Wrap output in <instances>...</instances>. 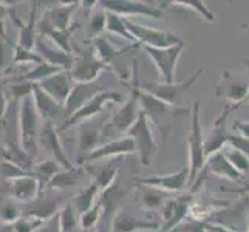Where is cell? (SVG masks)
I'll return each instance as SVG.
<instances>
[{"mask_svg": "<svg viewBox=\"0 0 249 232\" xmlns=\"http://www.w3.org/2000/svg\"><path fill=\"white\" fill-rule=\"evenodd\" d=\"M187 178H189V169L183 167L174 172V174L136 178L135 181L140 186H150L164 192H183L187 186Z\"/></svg>", "mask_w": 249, "mask_h": 232, "instance_id": "obj_18", "label": "cell"}, {"mask_svg": "<svg viewBox=\"0 0 249 232\" xmlns=\"http://www.w3.org/2000/svg\"><path fill=\"white\" fill-rule=\"evenodd\" d=\"M160 2H161V8H169L174 5L186 6V8H191L196 14H200L208 23L215 22V16H213V13L208 8V5L204 3V0H160Z\"/></svg>", "mask_w": 249, "mask_h": 232, "instance_id": "obj_33", "label": "cell"}, {"mask_svg": "<svg viewBox=\"0 0 249 232\" xmlns=\"http://www.w3.org/2000/svg\"><path fill=\"white\" fill-rule=\"evenodd\" d=\"M248 232H249V231H248Z\"/></svg>", "mask_w": 249, "mask_h": 232, "instance_id": "obj_63", "label": "cell"}, {"mask_svg": "<svg viewBox=\"0 0 249 232\" xmlns=\"http://www.w3.org/2000/svg\"><path fill=\"white\" fill-rule=\"evenodd\" d=\"M99 192H101L99 184L93 179V181L87 187L81 189L78 194L73 195L71 204H73V208L76 209V212H78L79 215L84 212H87L91 206L96 203V196H98Z\"/></svg>", "mask_w": 249, "mask_h": 232, "instance_id": "obj_29", "label": "cell"}, {"mask_svg": "<svg viewBox=\"0 0 249 232\" xmlns=\"http://www.w3.org/2000/svg\"><path fill=\"white\" fill-rule=\"evenodd\" d=\"M40 183L33 174L23 175L6 179L3 187H0V198L2 196H10L16 201L27 204L33 200H36L40 194Z\"/></svg>", "mask_w": 249, "mask_h": 232, "instance_id": "obj_13", "label": "cell"}, {"mask_svg": "<svg viewBox=\"0 0 249 232\" xmlns=\"http://www.w3.org/2000/svg\"><path fill=\"white\" fill-rule=\"evenodd\" d=\"M93 45H94V54L99 59V61L106 62V64H110V61L113 59L115 56H118L121 51L118 48H115L111 45V42L106 37H94L93 39Z\"/></svg>", "mask_w": 249, "mask_h": 232, "instance_id": "obj_39", "label": "cell"}, {"mask_svg": "<svg viewBox=\"0 0 249 232\" xmlns=\"http://www.w3.org/2000/svg\"><path fill=\"white\" fill-rule=\"evenodd\" d=\"M17 203L19 201L10 198V196H2L0 198V220L5 223H13L19 218L22 214Z\"/></svg>", "mask_w": 249, "mask_h": 232, "instance_id": "obj_41", "label": "cell"}, {"mask_svg": "<svg viewBox=\"0 0 249 232\" xmlns=\"http://www.w3.org/2000/svg\"><path fill=\"white\" fill-rule=\"evenodd\" d=\"M107 119L104 121H96L94 118L85 119L79 125V136H78V157L76 162L78 166H82V161L87 155L96 149L102 140V127H104Z\"/></svg>", "mask_w": 249, "mask_h": 232, "instance_id": "obj_14", "label": "cell"}, {"mask_svg": "<svg viewBox=\"0 0 249 232\" xmlns=\"http://www.w3.org/2000/svg\"><path fill=\"white\" fill-rule=\"evenodd\" d=\"M221 150H223V153H225V157L228 158V161L240 172V174L242 175L248 174L249 172V158L242 150L232 147V145H228V147L225 145Z\"/></svg>", "mask_w": 249, "mask_h": 232, "instance_id": "obj_40", "label": "cell"}, {"mask_svg": "<svg viewBox=\"0 0 249 232\" xmlns=\"http://www.w3.org/2000/svg\"><path fill=\"white\" fill-rule=\"evenodd\" d=\"M125 135L130 136V138L133 140L136 152H138V155H140L141 164L145 167L150 166L152 158H153V155L157 153L158 145L155 143V138H153L149 118L145 116V113L141 108H140V113H138V118H136V121L132 124V127L128 128Z\"/></svg>", "mask_w": 249, "mask_h": 232, "instance_id": "obj_5", "label": "cell"}, {"mask_svg": "<svg viewBox=\"0 0 249 232\" xmlns=\"http://www.w3.org/2000/svg\"><path fill=\"white\" fill-rule=\"evenodd\" d=\"M33 174L31 170H25L19 166H16L14 162H10L3 160L0 162V175L5 177L6 179H11V178H17V177H23V175H28Z\"/></svg>", "mask_w": 249, "mask_h": 232, "instance_id": "obj_47", "label": "cell"}, {"mask_svg": "<svg viewBox=\"0 0 249 232\" xmlns=\"http://www.w3.org/2000/svg\"><path fill=\"white\" fill-rule=\"evenodd\" d=\"M36 27L39 28V33L42 34V36H45V37L53 40L57 45V48L67 51V53H71L70 37H71L73 27H70L68 30H54V28L44 27V25H37V23H36Z\"/></svg>", "mask_w": 249, "mask_h": 232, "instance_id": "obj_34", "label": "cell"}, {"mask_svg": "<svg viewBox=\"0 0 249 232\" xmlns=\"http://www.w3.org/2000/svg\"><path fill=\"white\" fill-rule=\"evenodd\" d=\"M98 3L104 11L115 13L121 17L142 16L152 17V19H162L164 17L161 8H157L152 3L141 2V0H99Z\"/></svg>", "mask_w": 249, "mask_h": 232, "instance_id": "obj_10", "label": "cell"}, {"mask_svg": "<svg viewBox=\"0 0 249 232\" xmlns=\"http://www.w3.org/2000/svg\"><path fill=\"white\" fill-rule=\"evenodd\" d=\"M0 232H14L13 223H5L0 220Z\"/></svg>", "mask_w": 249, "mask_h": 232, "instance_id": "obj_56", "label": "cell"}, {"mask_svg": "<svg viewBox=\"0 0 249 232\" xmlns=\"http://www.w3.org/2000/svg\"><path fill=\"white\" fill-rule=\"evenodd\" d=\"M8 110V101H6V94L3 90V79H2V71H0V121L5 118Z\"/></svg>", "mask_w": 249, "mask_h": 232, "instance_id": "obj_53", "label": "cell"}, {"mask_svg": "<svg viewBox=\"0 0 249 232\" xmlns=\"http://www.w3.org/2000/svg\"><path fill=\"white\" fill-rule=\"evenodd\" d=\"M45 220H40L34 215H28V214H23L16 221H13V228L14 232H36L40 225Z\"/></svg>", "mask_w": 249, "mask_h": 232, "instance_id": "obj_44", "label": "cell"}, {"mask_svg": "<svg viewBox=\"0 0 249 232\" xmlns=\"http://www.w3.org/2000/svg\"><path fill=\"white\" fill-rule=\"evenodd\" d=\"M37 84L50 94L51 98H54L59 104H62V106L65 104V101L68 99V96H70L71 89L74 85L68 70H62L59 73L51 74V76L45 77V79H42Z\"/></svg>", "mask_w": 249, "mask_h": 232, "instance_id": "obj_21", "label": "cell"}, {"mask_svg": "<svg viewBox=\"0 0 249 232\" xmlns=\"http://www.w3.org/2000/svg\"><path fill=\"white\" fill-rule=\"evenodd\" d=\"M141 2H145V3H152V5H153L152 0H141Z\"/></svg>", "mask_w": 249, "mask_h": 232, "instance_id": "obj_61", "label": "cell"}, {"mask_svg": "<svg viewBox=\"0 0 249 232\" xmlns=\"http://www.w3.org/2000/svg\"><path fill=\"white\" fill-rule=\"evenodd\" d=\"M106 23H107V11H98L94 13L90 20H89V25H87V34L90 39H94L98 37L99 34L106 30Z\"/></svg>", "mask_w": 249, "mask_h": 232, "instance_id": "obj_45", "label": "cell"}, {"mask_svg": "<svg viewBox=\"0 0 249 232\" xmlns=\"http://www.w3.org/2000/svg\"><path fill=\"white\" fill-rule=\"evenodd\" d=\"M110 70L111 67L99 61L96 54H94V51H89V53H82L81 56L73 59V65L70 67L68 73H70V77L74 84H82L96 81L102 71Z\"/></svg>", "mask_w": 249, "mask_h": 232, "instance_id": "obj_12", "label": "cell"}, {"mask_svg": "<svg viewBox=\"0 0 249 232\" xmlns=\"http://www.w3.org/2000/svg\"><path fill=\"white\" fill-rule=\"evenodd\" d=\"M161 232H174V229H169V231H161Z\"/></svg>", "mask_w": 249, "mask_h": 232, "instance_id": "obj_62", "label": "cell"}, {"mask_svg": "<svg viewBox=\"0 0 249 232\" xmlns=\"http://www.w3.org/2000/svg\"><path fill=\"white\" fill-rule=\"evenodd\" d=\"M33 84L34 82H28V81H16V84L10 85L11 93H13V98L16 101H19L25 96H28L33 91Z\"/></svg>", "mask_w": 249, "mask_h": 232, "instance_id": "obj_48", "label": "cell"}, {"mask_svg": "<svg viewBox=\"0 0 249 232\" xmlns=\"http://www.w3.org/2000/svg\"><path fill=\"white\" fill-rule=\"evenodd\" d=\"M175 200V208H174V215H172L170 221L167 225L161 226L160 231H169L172 228L178 226L179 223H183V220L189 215V211H191V206H192V195L191 194H183L177 196Z\"/></svg>", "mask_w": 249, "mask_h": 232, "instance_id": "obj_32", "label": "cell"}, {"mask_svg": "<svg viewBox=\"0 0 249 232\" xmlns=\"http://www.w3.org/2000/svg\"><path fill=\"white\" fill-rule=\"evenodd\" d=\"M135 71H133V79L135 84L132 87V94L125 104L116 110L113 116H111L108 121H106L104 127H102V138L107 135H123L127 133L128 128L132 127V124L136 121L140 113V99H138V90H140V84H138V62L133 64Z\"/></svg>", "mask_w": 249, "mask_h": 232, "instance_id": "obj_3", "label": "cell"}, {"mask_svg": "<svg viewBox=\"0 0 249 232\" xmlns=\"http://www.w3.org/2000/svg\"><path fill=\"white\" fill-rule=\"evenodd\" d=\"M192 121L191 128L187 133V147H189V178L187 186H192L194 181L198 178L200 172L206 164V155H204V145H203V130L200 125V102H194L192 110Z\"/></svg>", "mask_w": 249, "mask_h": 232, "instance_id": "obj_2", "label": "cell"}, {"mask_svg": "<svg viewBox=\"0 0 249 232\" xmlns=\"http://www.w3.org/2000/svg\"><path fill=\"white\" fill-rule=\"evenodd\" d=\"M121 101H123V96L119 93L107 90V89L102 90V91L94 94L89 102H85L84 106H81L78 110L74 111V113L67 116L62 127H61V130L64 132V130H67V128L81 124L82 121H85V119L94 118L98 113H101V111L104 110V106L107 104V102H116V104H119Z\"/></svg>", "mask_w": 249, "mask_h": 232, "instance_id": "obj_8", "label": "cell"}, {"mask_svg": "<svg viewBox=\"0 0 249 232\" xmlns=\"http://www.w3.org/2000/svg\"><path fill=\"white\" fill-rule=\"evenodd\" d=\"M45 121L47 123L42 125L40 130H39V136H37L39 144L64 169H73L74 164H71L70 160H68V157H67V153H65V150L62 147V143H61V138H59V133H57V128H56L54 123L50 121V119H45Z\"/></svg>", "mask_w": 249, "mask_h": 232, "instance_id": "obj_15", "label": "cell"}, {"mask_svg": "<svg viewBox=\"0 0 249 232\" xmlns=\"http://www.w3.org/2000/svg\"><path fill=\"white\" fill-rule=\"evenodd\" d=\"M85 170H89V172H93V179L99 184V189L102 191V189H106L108 184L113 183V179L118 177L119 174V169L115 166V164H106V166H101L99 169H94L91 164H85L82 166Z\"/></svg>", "mask_w": 249, "mask_h": 232, "instance_id": "obj_35", "label": "cell"}, {"mask_svg": "<svg viewBox=\"0 0 249 232\" xmlns=\"http://www.w3.org/2000/svg\"><path fill=\"white\" fill-rule=\"evenodd\" d=\"M133 152H136L135 143L130 136H125V138L113 140V141H108L106 144L98 145L96 149H93L87 157L84 158L82 166L94 164V162H98L101 160L113 158V157H118V155H130Z\"/></svg>", "mask_w": 249, "mask_h": 232, "instance_id": "obj_17", "label": "cell"}, {"mask_svg": "<svg viewBox=\"0 0 249 232\" xmlns=\"http://www.w3.org/2000/svg\"><path fill=\"white\" fill-rule=\"evenodd\" d=\"M73 10L74 6H56L53 10H50L37 25H44V27L54 30H68L70 28Z\"/></svg>", "mask_w": 249, "mask_h": 232, "instance_id": "obj_27", "label": "cell"}, {"mask_svg": "<svg viewBox=\"0 0 249 232\" xmlns=\"http://www.w3.org/2000/svg\"><path fill=\"white\" fill-rule=\"evenodd\" d=\"M149 57L153 61L155 67L162 77V82H172L175 77V70L179 57L183 54L184 44H177L166 48H157V47H149V45H141Z\"/></svg>", "mask_w": 249, "mask_h": 232, "instance_id": "obj_9", "label": "cell"}, {"mask_svg": "<svg viewBox=\"0 0 249 232\" xmlns=\"http://www.w3.org/2000/svg\"><path fill=\"white\" fill-rule=\"evenodd\" d=\"M31 96L34 101V106H36L37 111L40 118L44 119H50V121H54L56 118H59L62 115L64 111V106L59 104V102L51 98L50 94L40 87L37 82L33 84V91H31Z\"/></svg>", "mask_w": 249, "mask_h": 232, "instance_id": "obj_23", "label": "cell"}, {"mask_svg": "<svg viewBox=\"0 0 249 232\" xmlns=\"http://www.w3.org/2000/svg\"><path fill=\"white\" fill-rule=\"evenodd\" d=\"M34 14H36V0L33 2V8H31V16L28 23H22L19 19L16 17V22L19 25V44L17 47L22 48H28V50H34V42H36L37 37V27H36V20H34Z\"/></svg>", "mask_w": 249, "mask_h": 232, "instance_id": "obj_30", "label": "cell"}, {"mask_svg": "<svg viewBox=\"0 0 249 232\" xmlns=\"http://www.w3.org/2000/svg\"><path fill=\"white\" fill-rule=\"evenodd\" d=\"M203 229L204 232H238L235 229H231L226 225H221V223H211V221L203 223Z\"/></svg>", "mask_w": 249, "mask_h": 232, "instance_id": "obj_52", "label": "cell"}, {"mask_svg": "<svg viewBox=\"0 0 249 232\" xmlns=\"http://www.w3.org/2000/svg\"><path fill=\"white\" fill-rule=\"evenodd\" d=\"M243 192H246V194H249V184H246V186L243 187Z\"/></svg>", "mask_w": 249, "mask_h": 232, "instance_id": "obj_60", "label": "cell"}, {"mask_svg": "<svg viewBox=\"0 0 249 232\" xmlns=\"http://www.w3.org/2000/svg\"><path fill=\"white\" fill-rule=\"evenodd\" d=\"M232 128L238 135L245 136V138H249V121H235Z\"/></svg>", "mask_w": 249, "mask_h": 232, "instance_id": "obj_54", "label": "cell"}, {"mask_svg": "<svg viewBox=\"0 0 249 232\" xmlns=\"http://www.w3.org/2000/svg\"><path fill=\"white\" fill-rule=\"evenodd\" d=\"M10 13V8L0 5V65L3 62V44L6 42V34H5V17Z\"/></svg>", "mask_w": 249, "mask_h": 232, "instance_id": "obj_49", "label": "cell"}, {"mask_svg": "<svg viewBox=\"0 0 249 232\" xmlns=\"http://www.w3.org/2000/svg\"><path fill=\"white\" fill-rule=\"evenodd\" d=\"M107 87L102 85L98 81H91V82H82V84H76L73 85L71 93L68 99L64 104V111H65V118L70 116L71 113H74L81 106H84L85 102H89L94 94L106 90Z\"/></svg>", "mask_w": 249, "mask_h": 232, "instance_id": "obj_20", "label": "cell"}, {"mask_svg": "<svg viewBox=\"0 0 249 232\" xmlns=\"http://www.w3.org/2000/svg\"><path fill=\"white\" fill-rule=\"evenodd\" d=\"M203 73H204V68H200V70H196L195 73H192L191 76H189L186 81H181V82H175V81L160 82V81H155V82L144 84L141 89L145 90V91H149L155 98L161 99L162 102H166V104L179 108L183 106V102H184L186 93L191 90V87L196 81H198V77Z\"/></svg>", "mask_w": 249, "mask_h": 232, "instance_id": "obj_4", "label": "cell"}, {"mask_svg": "<svg viewBox=\"0 0 249 232\" xmlns=\"http://www.w3.org/2000/svg\"><path fill=\"white\" fill-rule=\"evenodd\" d=\"M228 144L232 145V147L242 150L246 157L249 158V138H245L242 135H237V136H228Z\"/></svg>", "mask_w": 249, "mask_h": 232, "instance_id": "obj_50", "label": "cell"}, {"mask_svg": "<svg viewBox=\"0 0 249 232\" xmlns=\"http://www.w3.org/2000/svg\"><path fill=\"white\" fill-rule=\"evenodd\" d=\"M166 198H167V195L164 191H160V189L150 187V186H142L136 200H138L141 208L147 211H157L164 204Z\"/></svg>", "mask_w": 249, "mask_h": 232, "instance_id": "obj_31", "label": "cell"}, {"mask_svg": "<svg viewBox=\"0 0 249 232\" xmlns=\"http://www.w3.org/2000/svg\"><path fill=\"white\" fill-rule=\"evenodd\" d=\"M125 196V189L123 186L121 174L113 179V183L108 184L101 191L99 206H101V218H99V232H110L111 220L116 215V212L121 208V203Z\"/></svg>", "mask_w": 249, "mask_h": 232, "instance_id": "obj_7", "label": "cell"}, {"mask_svg": "<svg viewBox=\"0 0 249 232\" xmlns=\"http://www.w3.org/2000/svg\"><path fill=\"white\" fill-rule=\"evenodd\" d=\"M61 208V200L59 198H48V196H37L36 200L25 204V214L34 215L40 220H48L59 212Z\"/></svg>", "mask_w": 249, "mask_h": 232, "instance_id": "obj_26", "label": "cell"}, {"mask_svg": "<svg viewBox=\"0 0 249 232\" xmlns=\"http://www.w3.org/2000/svg\"><path fill=\"white\" fill-rule=\"evenodd\" d=\"M249 91V71L234 73L231 70H223L220 81L213 90V96L229 101L231 104L238 107L242 106Z\"/></svg>", "mask_w": 249, "mask_h": 232, "instance_id": "obj_6", "label": "cell"}, {"mask_svg": "<svg viewBox=\"0 0 249 232\" xmlns=\"http://www.w3.org/2000/svg\"><path fill=\"white\" fill-rule=\"evenodd\" d=\"M42 59L34 50H28V48H22L17 47L14 48V57H13V64H27V62H33V64H39L42 62Z\"/></svg>", "mask_w": 249, "mask_h": 232, "instance_id": "obj_46", "label": "cell"}, {"mask_svg": "<svg viewBox=\"0 0 249 232\" xmlns=\"http://www.w3.org/2000/svg\"><path fill=\"white\" fill-rule=\"evenodd\" d=\"M57 214H59V223H61L62 232H73L79 226V220L76 218V209L73 208L71 203H67Z\"/></svg>", "mask_w": 249, "mask_h": 232, "instance_id": "obj_42", "label": "cell"}, {"mask_svg": "<svg viewBox=\"0 0 249 232\" xmlns=\"http://www.w3.org/2000/svg\"><path fill=\"white\" fill-rule=\"evenodd\" d=\"M36 232H62L61 223H59V214H54L51 218L45 220Z\"/></svg>", "mask_w": 249, "mask_h": 232, "instance_id": "obj_51", "label": "cell"}, {"mask_svg": "<svg viewBox=\"0 0 249 232\" xmlns=\"http://www.w3.org/2000/svg\"><path fill=\"white\" fill-rule=\"evenodd\" d=\"M85 169L82 166L73 167V169H62L61 172L50 179V183L47 184V187L50 191H62V189H67L70 186H74L79 183V179L84 177Z\"/></svg>", "mask_w": 249, "mask_h": 232, "instance_id": "obj_28", "label": "cell"}, {"mask_svg": "<svg viewBox=\"0 0 249 232\" xmlns=\"http://www.w3.org/2000/svg\"><path fill=\"white\" fill-rule=\"evenodd\" d=\"M34 50H36V53L44 59L45 62H48L51 65L61 67V68H64V70H70V67L73 65L74 57L61 48L50 47L42 34H39V36L36 37V42H34Z\"/></svg>", "mask_w": 249, "mask_h": 232, "instance_id": "obj_24", "label": "cell"}, {"mask_svg": "<svg viewBox=\"0 0 249 232\" xmlns=\"http://www.w3.org/2000/svg\"><path fill=\"white\" fill-rule=\"evenodd\" d=\"M138 99H140V108L144 111L145 116L149 118V121H152L155 125H158L160 132L166 136L169 130L164 127V119L167 116V111L170 108H177V107H172V106L166 104V102H162L161 99L155 98L149 91L142 90L141 85H140V90H138Z\"/></svg>", "mask_w": 249, "mask_h": 232, "instance_id": "obj_16", "label": "cell"}, {"mask_svg": "<svg viewBox=\"0 0 249 232\" xmlns=\"http://www.w3.org/2000/svg\"><path fill=\"white\" fill-rule=\"evenodd\" d=\"M106 30L111 34H116L119 37H124L125 40L132 42V44H136L133 36L128 33L127 27H125V17H121L115 13H108L107 11V23H106Z\"/></svg>", "mask_w": 249, "mask_h": 232, "instance_id": "obj_38", "label": "cell"}, {"mask_svg": "<svg viewBox=\"0 0 249 232\" xmlns=\"http://www.w3.org/2000/svg\"><path fill=\"white\" fill-rule=\"evenodd\" d=\"M99 218H101V206L96 201L87 212L79 215V226L84 232H91L99 225Z\"/></svg>", "mask_w": 249, "mask_h": 232, "instance_id": "obj_43", "label": "cell"}, {"mask_svg": "<svg viewBox=\"0 0 249 232\" xmlns=\"http://www.w3.org/2000/svg\"><path fill=\"white\" fill-rule=\"evenodd\" d=\"M64 68L61 67H56V65H51L45 61H42L39 64H36V67L33 68L31 71H28L27 74H22L17 77L16 81H28V82H40L42 79H45V77L54 74V73H59L62 71Z\"/></svg>", "mask_w": 249, "mask_h": 232, "instance_id": "obj_36", "label": "cell"}, {"mask_svg": "<svg viewBox=\"0 0 249 232\" xmlns=\"http://www.w3.org/2000/svg\"><path fill=\"white\" fill-rule=\"evenodd\" d=\"M161 223L149 218H140L124 211H118L111 220L110 232H141V231H160Z\"/></svg>", "mask_w": 249, "mask_h": 232, "instance_id": "obj_22", "label": "cell"}, {"mask_svg": "<svg viewBox=\"0 0 249 232\" xmlns=\"http://www.w3.org/2000/svg\"><path fill=\"white\" fill-rule=\"evenodd\" d=\"M125 27H127L128 33L133 36L136 44H140V45L166 48V47L181 44V39L170 31H161V30H155V28L142 27V25L133 23L128 19H125Z\"/></svg>", "mask_w": 249, "mask_h": 232, "instance_id": "obj_11", "label": "cell"}, {"mask_svg": "<svg viewBox=\"0 0 249 232\" xmlns=\"http://www.w3.org/2000/svg\"><path fill=\"white\" fill-rule=\"evenodd\" d=\"M99 0H81V5L85 8V10H91V8H94L98 5Z\"/></svg>", "mask_w": 249, "mask_h": 232, "instance_id": "obj_55", "label": "cell"}, {"mask_svg": "<svg viewBox=\"0 0 249 232\" xmlns=\"http://www.w3.org/2000/svg\"><path fill=\"white\" fill-rule=\"evenodd\" d=\"M17 127H19L20 147L30 158L34 160V157H36V153H37V136H39V130H40V115H39L36 106H34L31 94L20 99Z\"/></svg>", "mask_w": 249, "mask_h": 232, "instance_id": "obj_1", "label": "cell"}, {"mask_svg": "<svg viewBox=\"0 0 249 232\" xmlns=\"http://www.w3.org/2000/svg\"><path fill=\"white\" fill-rule=\"evenodd\" d=\"M203 169L209 170L211 174H213V175L221 177V178H226V179H229V181H235V183L242 181V177H243L228 161V158L225 157L223 150H218L215 153L209 155V157L206 158V164H204Z\"/></svg>", "mask_w": 249, "mask_h": 232, "instance_id": "obj_25", "label": "cell"}, {"mask_svg": "<svg viewBox=\"0 0 249 232\" xmlns=\"http://www.w3.org/2000/svg\"><path fill=\"white\" fill-rule=\"evenodd\" d=\"M237 107L235 106H228L225 108V111H221L220 116L213 121L211 130L208 132V135H203V145H204V155L206 158L209 157V155L215 153L218 150H221L225 145L228 144V133H226V119L231 113V110H235Z\"/></svg>", "mask_w": 249, "mask_h": 232, "instance_id": "obj_19", "label": "cell"}, {"mask_svg": "<svg viewBox=\"0 0 249 232\" xmlns=\"http://www.w3.org/2000/svg\"><path fill=\"white\" fill-rule=\"evenodd\" d=\"M20 2H22V0H0V5L10 8V6H14L17 3H20Z\"/></svg>", "mask_w": 249, "mask_h": 232, "instance_id": "obj_57", "label": "cell"}, {"mask_svg": "<svg viewBox=\"0 0 249 232\" xmlns=\"http://www.w3.org/2000/svg\"><path fill=\"white\" fill-rule=\"evenodd\" d=\"M246 65L249 67V61H246ZM245 102H248V104H249V91H248V94H246V99H245Z\"/></svg>", "mask_w": 249, "mask_h": 232, "instance_id": "obj_59", "label": "cell"}, {"mask_svg": "<svg viewBox=\"0 0 249 232\" xmlns=\"http://www.w3.org/2000/svg\"><path fill=\"white\" fill-rule=\"evenodd\" d=\"M34 177L37 178V181L40 183V187H44L50 183V179L53 178L57 172H61L64 167L59 164L57 161L54 160H48V161H44V162H40V164L37 166H34Z\"/></svg>", "mask_w": 249, "mask_h": 232, "instance_id": "obj_37", "label": "cell"}, {"mask_svg": "<svg viewBox=\"0 0 249 232\" xmlns=\"http://www.w3.org/2000/svg\"><path fill=\"white\" fill-rule=\"evenodd\" d=\"M62 6H76L78 3H81V0H59Z\"/></svg>", "mask_w": 249, "mask_h": 232, "instance_id": "obj_58", "label": "cell"}]
</instances>
